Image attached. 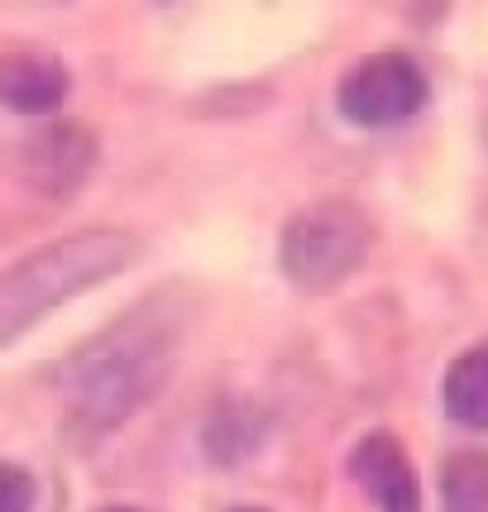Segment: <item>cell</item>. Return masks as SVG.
<instances>
[{"instance_id":"7c38bea8","label":"cell","mask_w":488,"mask_h":512,"mask_svg":"<svg viewBox=\"0 0 488 512\" xmlns=\"http://www.w3.org/2000/svg\"><path fill=\"white\" fill-rule=\"evenodd\" d=\"M101 512H144V508H101Z\"/></svg>"},{"instance_id":"ba28073f","label":"cell","mask_w":488,"mask_h":512,"mask_svg":"<svg viewBox=\"0 0 488 512\" xmlns=\"http://www.w3.org/2000/svg\"><path fill=\"white\" fill-rule=\"evenodd\" d=\"M67 96V67L53 53H0V106L20 115L58 111Z\"/></svg>"},{"instance_id":"6da1fadb","label":"cell","mask_w":488,"mask_h":512,"mask_svg":"<svg viewBox=\"0 0 488 512\" xmlns=\"http://www.w3.org/2000/svg\"><path fill=\"white\" fill-rule=\"evenodd\" d=\"M178 345L182 316L173 312L168 297L144 302L101 335L82 340L53 374L58 398L67 407V431L82 441H96L115 426H125L144 402L163 393Z\"/></svg>"},{"instance_id":"277c9868","label":"cell","mask_w":488,"mask_h":512,"mask_svg":"<svg viewBox=\"0 0 488 512\" xmlns=\"http://www.w3.org/2000/svg\"><path fill=\"white\" fill-rule=\"evenodd\" d=\"M91 168H96V134L77 120H53V125L24 134L20 144H10L0 154L5 187L20 192L39 216L77 197L87 187Z\"/></svg>"},{"instance_id":"3957f363","label":"cell","mask_w":488,"mask_h":512,"mask_svg":"<svg viewBox=\"0 0 488 512\" xmlns=\"http://www.w3.org/2000/svg\"><path fill=\"white\" fill-rule=\"evenodd\" d=\"M374 249V221L355 201H311L302 206L278 240V264L292 288L302 292H331L345 278H355Z\"/></svg>"},{"instance_id":"30bf717a","label":"cell","mask_w":488,"mask_h":512,"mask_svg":"<svg viewBox=\"0 0 488 512\" xmlns=\"http://www.w3.org/2000/svg\"><path fill=\"white\" fill-rule=\"evenodd\" d=\"M445 512H488V450H455L441 465Z\"/></svg>"},{"instance_id":"7a4b0ae2","label":"cell","mask_w":488,"mask_h":512,"mask_svg":"<svg viewBox=\"0 0 488 512\" xmlns=\"http://www.w3.org/2000/svg\"><path fill=\"white\" fill-rule=\"evenodd\" d=\"M134 259H139V240L130 230H111V225H91V230H77L67 240L24 254L20 264L0 273V350L29 335L72 297L125 273Z\"/></svg>"},{"instance_id":"52a82bcc","label":"cell","mask_w":488,"mask_h":512,"mask_svg":"<svg viewBox=\"0 0 488 512\" xmlns=\"http://www.w3.org/2000/svg\"><path fill=\"white\" fill-rule=\"evenodd\" d=\"M273 431V412H268L259 398H216V407L206 412L201 422V450L211 465H244L249 455H259Z\"/></svg>"},{"instance_id":"8fae6325","label":"cell","mask_w":488,"mask_h":512,"mask_svg":"<svg viewBox=\"0 0 488 512\" xmlns=\"http://www.w3.org/2000/svg\"><path fill=\"white\" fill-rule=\"evenodd\" d=\"M34 474L20 465H0V512H34Z\"/></svg>"},{"instance_id":"9c48e42d","label":"cell","mask_w":488,"mask_h":512,"mask_svg":"<svg viewBox=\"0 0 488 512\" xmlns=\"http://www.w3.org/2000/svg\"><path fill=\"white\" fill-rule=\"evenodd\" d=\"M441 402L450 412V422L469 426V431H488V345L465 350L445 369Z\"/></svg>"},{"instance_id":"4fadbf2b","label":"cell","mask_w":488,"mask_h":512,"mask_svg":"<svg viewBox=\"0 0 488 512\" xmlns=\"http://www.w3.org/2000/svg\"><path fill=\"white\" fill-rule=\"evenodd\" d=\"M235 512H259V508H235Z\"/></svg>"},{"instance_id":"5b68a950","label":"cell","mask_w":488,"mask_h":512,"mask_svg":"<svg viewBox=\"0 0 488 512\" xmlns=\"http://www.w3.org/2000/svg\"><path fill=\"white\" fill-rule=\"evenodd\" d=\"M431 82L417 58L407 53H369L359 58L340 87H335V111L345 115L355 130H393L407 125L426 106Z\"/></svg>"},{"instance_id":"8992f818","label":"cell","mask_w":488,"mask_h":512,"mask_svg":"<svg viewBox=\"0 0 488 512\" xmlns=\"http://www.w3.org/2000/svg\"><path fill=\"white\" fill-rule=\"evenodd\" d=\"M350 474L374 512H422V484L393 431H369L350 450Z\"/></svg>"}]
</instances>
